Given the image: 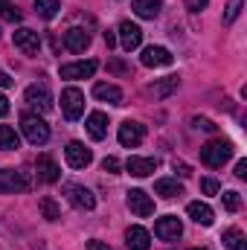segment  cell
<instances>
[{
	"mask_svg": "<svg viewBox=\"0 0 247 250\" xmlns=\"http://www.w3.org/2000/svg\"><path fill=\"white\" fill-rule=\"evenodd\" d=\"M21 131H23V137H26L32 146H44V143L50 140V125L44 123L38 114H23V117H21Z\"/></svg>",
	"mask_w": 247,
	"mask_h": 250,
	"instance_id": "obj_1",
	"label": "cell"
},
{
	"mask_svg": "<svg viewBox=\"0 0 247 250\" xmlns=\"http://www.w3.org/2000/svg\"><path fill=\"white\" fill-rule=\"evenodd\" d=\"M230 157H233V146H230L227 140H212V143L201 146V160H204L206 166H212V169L224 166Z\"/></svg>",
	"mask_w": 247,
	"mask_h": 250,
	"instance_id": "obj_2",
	"label": "cell"
},
{
	"mask_svg": "<svg viewBox=\"0 0 247 250\" xmlns=\"http://www.w3.org/2000/svg\"><path fill=\"white\" fill-rule=\"evenodd\" d=\"M23 99H26L29 108H35V111H41V114H47V111L53 108V93H50V87H47L44 82L29 84L26 93H23Z\"/></svg>",
	"mask_w": 247,
	"mask_h": 250,
	"instance_id": "obj_3",
	"label": "cell"
},
{
	"mask_svg": "<svg viewBox=\"0 0 247 250\" xmlns=\"http://www.w3.org/2000/svg\"><path fill=\"white\" fill-rule=\"evenodd\" d=\"M62 111L70 123L84 114V93L79 87H64L62 90Z\"/></svg>",
	"mask_w": 247,
	"mask_h": 250,
	"instance_id": "obj_4",
	"label": "cell"
},
{
	"mask_svg": "<svg viewBox=\"0 0 247 250\" xmlns=\"http://www.w3.org/2000/svg\"><path fill=\"white\" fill-rule=\"evenodd\" d=\"M64 160H67V166H73V169H84V166L93 163V151H90L84 143L73 140V143H67V148H64Z\"/></svg>",
	"mask_w": 247,
	"mask_h": 250,
	"instance_id": "obj_5",
	"label": "cell"
},
{
	"mask_svg": "<svg viewBox=\"0 0 247 250\" xmlns=\"http://www.w3.org/2000/svg\"><path fill=\"white\" fill-rule=\"evenodd\" d=\"M154 236L163 239V242H178V239L184 236V224H181V218H178V215H163V218H157V224H154Z\"/></svg>",
	"mask_w": 247,
	"mask_h": 250,
	"instance_id": "obj_6",
	"label": "cell"
},
{
	"mask_svg": "<svg viewBox=\"0 0 247 250\" xmlns=\"http://www.w3.org/2000/svg\"><path fill=\"white\" fill-rule=\"evenodd\" d=\"M125 201H128V209H131L137 218H148V215L154 212V201H151V195L143 192V189H131Z\"/></svg>",
	"mask_w": 247,
	"mask_h": 250,
	"instance_id": "obj_7",
	"label": "cell"
},
{
	"mask_svg": "<svg viewBox=\"0 0 247 250\" xmlns=\"http://www.w3.org/2000/svg\"><path fill=\"white\" fill-rule=\"evenodd\" d=\"M64 195H67V201H70L73 207H79V209H93V207H96V195L87 187H82V184H67V187H64Z\"/></svg>",
	"mask_w": 247,
	"mask_h": 250,
	"instance_id": "obj_8",
	"label": "cell"
},
{
	"mask_svg": "<svg viewBox=\"0 0 247 250\" xmlns=\"http://www.w3.org/2000/svg\"><path fill=\"white\" fill-rule=\"evenodd\" d=\"M12 41H15V47H18L21 53H26V56H35V53L41 50V38H38V32H35V29H26V26L15 29Z\"/></svg>",
	"mask_w": 247,
	"mask_h": 250,
	"instance_id": "obj_9",
	"label": "cell"
},
{
	"mask_svg": "<svg viewBox=\"0 0 247 250\" xmlns=\"http://www.w3.org/2000/svg\"><path fill=\"white\" fill-rule=\"evenodd\" d=\"M29 181L15 172V169H0V195H12V192H26Z\"/></svg>",
	"mask_w": 247,
	"mask_h": 250,
	"instance_id": "obj_10",
	"label": "cell"
},
{
	"mask_svg": "<svg viewBox=\"0 0 247 250\" xmlns=\"http://www.w3.org/2000/svg\"><path fill=\"white\" fill-rule=\"evenodd\" d=\"M117 32H120V44H123L125 53H131V50H137L143 44V29L137 23H131V21H123Z\"/></svg>",
	"mask_w": 247,
	"mask_h": 250,
	"instance_id": "obj_11",
	"label": "cell"
},
{
	"mask_svg": "<svg viewBox=\"0 0 247 250\" xmlns=\"http://www.w3.org/2000/svg\"><path fill=\"white\" fill-rule=\"evenodd\" d=\"M96 67H99V64L93 62V59H87V62L62 64V79H70V82H76V79H90V76L96 73Z\"/></svg>",
	"mask_w": 247,
	"mask_h": 250,
	"instance_id": "obj_12",
	"label": "cell"
},
{
	"mask_svg": "<svg viewBox=\"0 0 247 250\" xmlns=\"http://www.w3.org/2000/svg\"><path fill=\"white\" fill-rule=\"evenodd\" d=\"M120 143H123L125 148H137L140 143H143V137H145V125H140V123H123L120 125Z\"/></svg>",
	"mask_w": 247,
	"mask_h": 250,
	"instance_id": "obj_13",
	"label": "cell"
},
{
	"mask_svg": "<svg viewBox=\"0 0 247 250\" xmlns=\"http://www.w3.org/2000/svg\"><path fill=\"white\" fill-rule=\"evenodd\" d=\"M140 62H143V67H169L172 64V53L166 47H145Z\"/></svg>",
	"mask_w": 247,
	"mask_h": 250,
	"instance_id": "obj_14",
	"label": "cell"
},
{
	"mask_svg": "<svg viewBox=\"0 0 247 250\" xmlns=\"http://www.w3.org/2000/svg\"><path fill=\"white\" fill-rule=\"evenodd\" d=\"M178 87H181V79H178V76H166V79H157L154 84H148L145 93L154 96V99H166V96H172Z\"/></svg>",
	"mask_w": 247,
	"mask_h": 250,
	"instance_id": "obj_15",
	"label": "cell"
},
{
	"mask_svg": "<svg viewBox=\"0 0 247 250\" xmlns=\"http://www.w3.org/2000/svg\"><path fill=\"white\" fill-rule=\"evenodd\" d=\"M125 169H128V175H134V178H148V175L157 169V157H128V160H125Z\"/></svg>",
	"mask_w": 247,
	"mask_h": 250,
	"instance_id": "obj_16",
	"label": "cell"
},
{
	"mask_svg": "<svg viewBox=\"0 0 247 250\" xmlns=\"http://www.w3.org/2000/svg\"><path fill=\"white\" fill-rule=\"evenodd\" d=\"M125 245H128V250H148L151 248V236H148L145 227L134 224V227L125 230Z\"/></svg>",
	"mask_w": 247,
	"mask_h": 250,
	"instance_id": "obj_17",
	"label": "cell"
},
{
	"mask_svg": "<svg viewBox=\"0 0 247 250\" xmlns=\"http://www.w3.org/2000/svg\"><path fill=\"white\" fill-rule=\"evenodd\" d=\"M93 96H96L99 102H108V105H123L125 102L123 90H120L117 84H108V82H96V84H93Z\"/></svg>",
	"mask_w": 247,
	"mask_h": 250,
	"instance_id": "obj_18",
	"label": "cell"
},
{
	"mask_svg": "<svg viewBox=\"0 0 247 250\" xmlns=\"http://www.w3.org/2000/svg\"><path fill=\"white\" fill-rule=\"evenodd\" d=\"M64 47H67L70 53H84V50L90 47V35H87L84 29L73 26V29H67V32H64Z\"/></svg>",
	"mask_w": 247,
	"mask_h": 250,
	"instance_id": "obj_19",
	"label": "cell"
},
{
	"mask_svg": "<svg viewBox=\"0 0 247 250\" xmlns=\"http://www.w3.org/2000/svg\"><path fill=\"white\" fill-rule=\"evenodd\" d=\"M186 215H189L195 224H204V227H209V224L215 221L212 207H209V204H204V201H192V204L186 207Z\"/></svg>",
	"mask_w": 247,
	"mask_h": 250,
	"instance_id": "obj_20",
	"label": "cell"
},
{
	"mask_svg": "<svg viewBox=\"0 0 247 250\" xmlns=\"http://www.w3.org/2000/svg\"><path fill=\"white\" fill-rule=\"evenodd\" d=\"M35 169H38V178L44 181V184H56L59 178H62V169H59V163L53 160V157H38V163H35Z\"/></svg>",
	"mask_w": 247,
	"mask_h": 250,
	"instance_id": "obj_21",
	"label": "cell"
},
{
	"mask_svg": "<svg viewBox=\"0 0 247 250\" xmlns=\"http://www.w3.org/2000/svg\"><path fill=\"white\" fill-rule=\"evenodd\" d=\"M87 134L93 137V140H105V134H108V117L102 114V111H93V114H87Z\"/></svg>",
	"mask_w": 247,
	"mask_h": 250,
	"instance_id": "obj_22",
	"label": "cell"
},
{
	"mask_svg": "<svg viewBox=\"0 0 247 250\" xmlns=\"http://www.w3.org/2000/svg\"><path fill=\"white\" fill-rule=\"evenodd\" d=\"M154 195H160V198H181L184 195V187L178 181H172V178H160L154 184Z\"/></svg>",
	"mask_w": 247,
	"mask_h": 250,
	"instance_id": "obj_23",
	"label": "cell"
},
{
	"mask_svg": "<svg viewBox=\"0 0 247 250\" xmlns=\"http://www.w3.org/2000/svg\"><path fill=\"white\" fill-rule=\"evenodd\" d=\"M221 242H224V248H230V250H247V239H245V233H242L239 227H230V230H224Z\"/></svg>",
	"mask_w": 247,
	"mask_h": 250,
	"instance_id": "obj_24",
	"label": "cell"
},
{
	"mask_svg": "<svg viewBox=\"0 0 247 250\" xmlns=\"http://www.w3.org/2000/svg\"><path fill=\"white\" fill-rule=\"evenodd\" d=\"M134 12L145 21H154L160 15V0H134Z\"/></svg>",
	"mask_w": 247,
	"mask_h": 250,
	"instance_id": "obj_25",
	"label": "cell"
},
{
	"mask_svg": "<svg viewBox=\"0 0 247 250\" xmlns=\"http://www.w3.org/2000/svg\"><path fill=\"white\" fill-rule=\"evenodd\" d=\"M59 9H62L59 0H35V12H38L44 21H53V18L59 15Z\"/></svg>",
	"mask_w": 247,
	"mask_h": 250,
	"instance_id": "obj_26",
	"label": "cell"
},
{
	"mask_svg": "<svg viewBox=\"0 0 247 250\" xmlns=\"http://www.w3.org/2000/svg\"><path fill=\"white\" fill-rule=\"evenodd\" d=\"M18 146H21V137L15 134V128L0 125V148H3V151H12V148H18Z\"/></svg>",
	"mask_w": 247,
	"mask_h": 250,
	"instance_id": "obj_27",
	"label": "cell"
},
{
	"mask_svg": "<svg viewBox=\"0 0 247 250\" xmlns=\"http://www.w3.org/2000/svg\"><path fill=\"white\" fill-rule=\"evenodd\" d=\"M41 212H44L47 221H59L62 218V209H59V204L53 198H41Z\"/></svg>",
	"mask_w": 247,
	"mask_h": 250,
	"instance_id": "obj_28",
	"label": "cell"
},
{
	"mask_svg": "<svg viewBox=\"0 0 247 250\" xmlns=\"http://www.w3.org/2000/svg\"><path fill=\"white\" fill-rule=\"evenodd\" d=\"M221 198H224V209H227V212H239V209H242V195H239V192L227 189Z\"/></svg>",
	"mask_w": 247,
	"mask_h": 250,
	"instance_id": "obj_29",
	"label": "cell"
},
{
	"mask_svg": "<svg viewBox=\"0 0 247 250\" xmlns=\"http://www.w3.org/2000/svg\"><path fill=\"white\" fill-rule=\"evenodd\" d=\"M239 15H242V0H230V6H227V12H224V26L236 23Z\"/></svg>",
	"mask_w": 247,
	"mask_h": 250,
	"instance_id": "obj_30",
	"label": "cell"
},
{
	"mask_svg": "<svg viewBox=\"0 0 247 250\" xmlns=\"http://www.w3.org/2000/svg\"><path fill=\"white\" fill-rule=\"evenodd\" d=\"M0 18H3V21H9V23H18V21H21V12H18L12 3H6V6L0 9Z\"/></svg>",
	"mask_w": 247,
	"mask_h": 250,
	"instance_id": "obj_31",
	"label": "cell"
},
{
	"mask_svg": "<svg viewBox=\"0 0 247 250\" xmlns=\"http://www.w3.org/2000/svg\"><path fill=\"white\" fill-rule=\"evenodd\" d=\"M218 181H215V178H204V181H201V192H204V195H218Z\"/></svg>",
	"mask_w": 247,
	"mask_h": 250,
	"instance_id": "obj_32",
	"label": "cell"
},
{
	"mask_svg": "<svg viewBox=\"0 0 247 250\" xmlns=\"http://www.w3.org/2000/svg\"><path fill=\"white\" fill-rule=\"evenodd\" d=\"M192 128H195V131H215V125L209 123L206 117H195V120H192Z\"/></svg>",
	"mask_w": 247,
	"mask_h": 250,
	"instance_id": "obj_33",
	"label": "cell"
},
{
	"mask_svg": "<svg viewBox=\"0 0 247 250\" xmlns=\"http://www.w3.org/2000/svg\"><path fill=\"white\" fill-rule=\"evenodd\" d=\"M102 169H105L108 175H117V172H120V160H117V157H105V160H102Z\"/></svg>",
	"mask_w": 247,
	"mask_h": 250,
	"instance_id": "obj_34",
	"label": "cell"
},
{
	"mask_svg": "<svg viewBox=\"0 0 247 250\" xmlns=\"http://www.w3.org/2000/svg\"><path fill=\"white\" fill-rule=\"evenodd\" d=\"M206 3H209V0H186V9H189V12H204Z\"/></svg>",
	"mask_w": 247,
	"mask_h": 250,
	"instance_id": "obj_35",
	"label": "cell"
},
{
	"mask_svg": "<svg viewBox=\"0 0 247 250\" xmlns=\"http://www.w3.org/2000/svg\"><path fill=\"white\" fill-rule=\"evenodd\" d=\"M236 178H239V181L247 178V160H239V163H236Z\"/></svg>",
	"mask_w": 247,
	"mask_h": 250,
	"instance_id": "obj_36",
	"label": "cell"
},
{
	"mask_svg": "<svg viewBox=\"0 0 247 250\" xmlns=\"http://www.w3.org/2000/svg\"><path fill=\"white\" fill-rule=\"evenodd\" d=\"M87 250H111V248H108L105 242H99V239H90V242H87Z\"/></svg>",
	"mask_w": 247,
	"mask_h": 250,
	"instance_id": "obj_37",
	"label": "cell"
},
{
	"mask_svg": "<svg viewBox=\"0 0 247 250\" xmlns=\"http://www.w3.org/2000/svg\"><path fill=\"white\" fill-rule=\"evenodd\" d=\"M12 84H15V79H12L9 73H3V70H0V87H12Z\"/></svg>",
	"mask_w": 247,
	"mask_h": 250,
	"instance_id": "obj_38",
	"label": "cell"
},
{
	"mask_svg": "<svg viewBox=\"0 0 247 250\" xmlns=\"http://www.w3.org/2000/svg\"><path fill=\"white\" fill-rule=\"evenodd\" d=\"M105 44H108V50H111V47H117V32H111V29H108V32H105Z\"/></svg>",
	"mask_w": 247,
	"mask_h": 250,
	"instance_id": "obj_39",
	"label": "cell"
},
{
	"mask_svg": "<svg viewBox=\"0 0 247 250\" xmlns=\"http://www.w3.org/2000/svg\"><path fill=\"white\" fill-rule=\"evenodd\" d=\"M6 114H9V99L0 93V117H6Z\"/></svg>",
	"mask_w": 247,
	"mask_h": 250,
	"instance_id": "obj_40",
	"label": "cell"
},
{
	"mask_svg": "<svg viewBox=\"0 0 247 250\" xmlns=\"http://www.w3.org/2000/svg\"><path fill=\"white\" fill-rule=\"evenodd\" d=\"M175 172H181V175H189V166H186V163H178V160H175Z\"/></svg>",
	"mask_w": 247,
	"mask_h": 250,
	"instance_id": "obj_41",
	"label": "cell"
},
{
	"mask_svg": "<svg viewBox=\"0 0 247 250\" xmlns=\"http://www.w3.org/2000/svg\"><path fill=\"white\" fill-rule=\"evenodd\" d=\"M111 70H117V73H125L128 67H125V64H120V62H114V64H111Z\"/></svg>",
	"mask_w": 247,
	"mask_h": 250,
	"instance_id": "obj_42",
	"label": "cell"
},
{
	"mask_svg": "<svg viewBox=\"0 0 247 250\" xmlns=\"http://www.w3.org/2000/svg\"><path fill=\"white\" fill-rule=\"evenodd\" d=\"M6 3H9V0H0V9H3V6H6Z\"/></svg>",
	"mask_w": 247,
	"mask_h": 250,
	"instance_id": "obj_43",
	"label": "cell"
},
{
	"mask_svg": "<svg viewBox=\"0 0 247 250\" xmlns=\"http://www.w3.org/2000/svg\"><path fill=\"white\" fill-rule=\"evenodd\" d=\"M192 250H206V248H192Z\"/></svg>",
	"mask_w": 247,
	"mask_h": 250,
	"instance_id": "obj_44",
	"label": "cell"
}]
</instances>
